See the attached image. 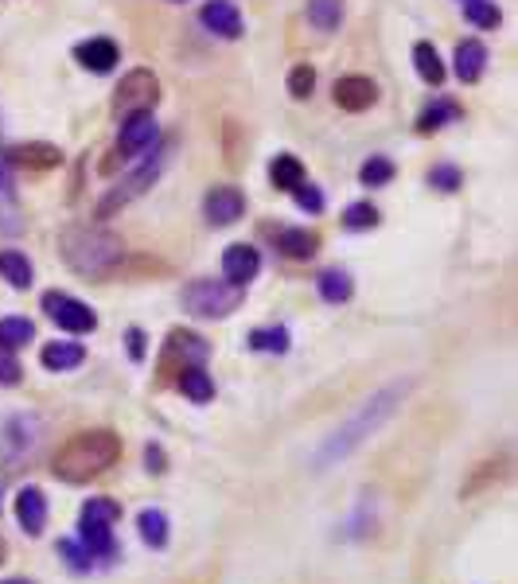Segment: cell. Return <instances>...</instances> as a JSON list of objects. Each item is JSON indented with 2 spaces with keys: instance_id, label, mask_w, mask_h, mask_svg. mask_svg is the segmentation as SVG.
<instances>
[{
  "instance_id": "6da1fadb",
  "label": "cell",
  "mask_w": 518,
  "mask_h": 584,
  "mask_svg": "<svg viewBox=\"0 0 518 584\" xmlns=\"http://www.w3.org/2000/svg\"><path fill=\"white\" fill-rule=\"evenodd\" d=\"M409 386L413 382H394V386H386V390H378L374 398H367V402L359 405L339 429H335L332 437L320 444V452L312 456V464H316V472H328L332 464H339V460H347V456H355L363 444H367L394 413H398V405L406 402Z\"/></svg>"
},
{
  "instance_id": "7a4b0ae2",
  "label": "cell",
  "mask_w": 518,
  "mask_h": 584,
  "mask_svg": "<svg viewBox=\"0 0 518 584\" xmlns=\"http://www.w3.org/2000/svg\"><path fill=\"white\" fill-rule=\"evenodd\" d=\"M121 460V437L113 429H82L59 444L51 456V472L63 483H90Z\"/></svg>"
},
{
  "instance_id": "3957f363",
  "label": "cell",
  "mask_w": 518,
  "mask_h": 584,
  "mask_svg": "<svg viewBox=\"0 0 518 584\" xmlns=\"http://www.w3.org/2000/svg\"><path fill=\"white\" fill-rule=\"evenodd\" d=\"M59 250H63V261L78 277H94V281L110 277L113 269L121 265V257H125L121 238L102 230V226H67L59 234Z\"/></svg>"
},
{
  "instance_id": "277c9868",
  "label": "cell",
  "mask_w": 518,
  "mask_h": 584,
  "mask_svg": "<svg viewBox=\"0 0 518 584\" xmlns=\"http://www.w3.org/2000/svg\"><path fill=\"white\" fill-rule=\"evenodd\" d=\"M246 289L242 285H230V281H211V277H199L184 289V308L191 316H203V320H222L230 312H238Z\"/></svg>"
},
{
  "instance_id": "5b68a950",
  "label": "cell",
  "mask_w": 518,
  "mask_h": 584,
  "mask_svg": "<svg viewBox=\"0 0 518 584\" xmlns=\"http://www.w3.org/2000/svg\"><path fill=\"white\" fill-rule=\"evenodd\" d=\"M43 312L59 324L63 331H74V335H86V331L98 328V316L90 304L74 300L67 292H43Z\"/></svg>"
},
{
  "instance_id": "8992f818",
  "label": "cell",
  "mask_w": 518,
  "mask_h": 584,
  "mask_svg": "<svg viewBox=\"0 0 518 584\" xmlns=\"http://www.w3.org/2000/svg\"><path fill=\"white\" fill-rule=\"evenodd\" d=\"M156 98H160V82H156V74L152 71H129L121 78V86H117V98H113V106L117 113H137V110H152L156 106Z\"/></svg>"
},
{
  "instance_id": "52a82bcc",
  "label": "cell",
  "mask_w": 518,
  "mask_h": 584,
  "mask_svg": "<svg viewBox=\"0 0 518 584\" xmlns=\"http://www.w3.org/2000/svg\"><path fill=\"white\" fill-rule=\"evenodd\" d=\"M39 444V421L36 417H12L0 433V456L8 464H20L24 456H32V448Z\"/></svg>"
},
{
  "instance_id": "ba28073f",
  "label": "cell",
  "mask_w": 518,
  "mask_h": 584,
  "mask_svg": "<svg viewBox=\"0 0 518 584\" xmlns=\"http://www.w3.org/2000/svg\"><path fill=\"white\" fill-rule=\"evenodd\" d=\"M16 522H20V530L28 538H39L47 530V495H43V487L28 483V487L16 491Z\"/></svg>"
},
{
  "instance_id": "9c48e42d",
  "label": "cell",
  "mask_w": 518,
  "mask_h": 584,
  "mask_svg": "<svg viewBox=\"0 0 518 584\" xmlns=\"http://www.w3.org/2000/svg\"><path fill=\"white\" fill-rule=\"evenodd\" d=\"M156 137H160V125H156L152 110L129 113V117H125V125H121V141H117V152H125V156H133V152H145V148L156 145Z\"/></svg>"
},
{
  "instance_id": "30bf717a",
  "label": "cell",
  "mask_w": 518,
  "mask_h": 584,
  "mask_svg": "<svg viewBox=\"0 0 518 584\" xmlns=\"http://www.w3.org/2000/svg\"><path fill=\"white\" fill-rule=\"evenodd\" d=\"M203 215L211 226H230L246 215V199L238 187H211L207 199H203Z\"/></svg>"
},
{
  "instance_id": "8fae6325",
  "label": "cell",
  "mask_w": 518,
  "mask_h": 584,
  "mask_svg": "<svg viewBox=\"0 0 518 584\" xmlns=\"http://www.w3.org/2000/svg\"><path fill=\"white\" fill-rule=\"evenodd\" d=\"M160 168H164V156H156V160H152V164H145V168H141L137 176H129V180L121 183L117 191H110V195L102 199V207H98V215H102V219H110V215H113V211H117V207H125V203H133V199H137V195L145 191L148 183H152V180H156V176H160Z\"/></svg>"
},
{
  "instance_id": "7c38bea8",
  "label": "cell",
  "mask_w": 518,
  "mask_h": 584,
  "mask_svg": "<svg viewBox=\"0 0 518 584\" xmlns=\"http://www.w3.org/2000/svg\"><path fill=\"white\" fill-rule=\"evenodd\" d=\"M335 102H339V110L363 113L378 102V86L370 78H363V74H347V78L335 82Z\"/></svg>"
},
{
  "instance_id": "4fadbf2b",
  "label": "cell",
  "mask_w": 518,
  "mask_h": 584,
  "mask_svg": "<svg viewBox=\"0 0 518 584\" xmlns=\"http://www.w3.org/2000/svg\"><path fill=\"white\" fill-rule=\"evenodd\" d=\"M78 542L90 549L98 561H117L121 557V546L113 538L110 522H94V518H78Z\"/></svg>"
},
{
  "instance_id": "5bb4252c",
  "label": "cell",
  "mask_w": 518,
  "mask_h": 584,
  "mask_svg": "<svg viewBox=\"0 0 518 584\" xmlns=\"http://www.w3.org/2000/svg\"><path fill=\"white\" fill-rule=\"evenodd\" d=\"M258 269H261V257H258V250L254 246H230L226 254H222V277L230 281V285H250L254 277H258Z\"/></svg>"
},
{
  "instance_id": "9a60e30c",
  "label": "cell",
  "mask_w": 518,
  "mask_h": 584,
  "mask_svg": "<svg viewBox=\"0 0 518 584\" xmlns=\"http://www.w3.org/2000/svg\"><path fill=\"white\" fill-rule=\"evenodd\" d=\"M199 20H203L207 32H215V36H222V39L242 36V16H238V8H234L230 0H211V4H203Z\"/></svg>"
},
{
  "instance_id": "2e32d148",
  "label": "cell",
  "mask_w": 518,
  "mask_h": 584,
  "mask_svg": "<svg viewBox=\"0 0 518 584\" xmlns=\"http://www.w3.org/2000/svg\"><path fill=\"white\" fill-rule=\"evenodd\" d=\"M39 363L47 366L51 374H67L74 366L86 363V347L82 343H71V339H55V343H43V351H39Z\"/></svg>"
},
{
  "instance_id": "e0dca14e",
  "label": "cell",
  "mask_w": 518,
  "mask_h": 584,
  "mask_svg": "<svg viewBox=\"0 0 518 584\" xmlns=\"http://www.w3.org/2000/svg\"><path fill=\"white\" fill-rule=\"evenodd\" d=\"M74 59L94 74H110L113 63H117V43L113 39H86L74 47Z\"/></svg>"
},
{
  "instance_id": "ac0fdd59",
  "label": "cell",
  "mask_w": 518,
  "mask_h": 584,
  "mask_svg": "<svg viewBox=\"0 0 518 584\" xmlns=\"http://www.w3.org/2000/svg\"><path fill=\"white\" fill-rule=\"evenodd\" d=\"M168 359H184L191 366H203L211 359V343L195 331H172L168 335Z\"/></svg>"
},
{
  "instance_id": "d6986e66",
  "label": "cell",
  "mask_w": 518,
  "mask_h": 584,
  "mask_svg": "<svg viewBox=\"0 0 518 584\" xmlns=\"http://www.w3.org/2000/svg\"><path fill=\"white\" fill-rule=\"evenodd\" d=\"M8 160L20 164V168H59L63 164V152L55 145L36 141V145H12L8 148Z\"/></svg>"
},
{
  "instance_id": "ffe728a7",
  "label": "cell",
  "mask_w": 518,
  "mask_h": 584,
  "mask_svg": "<svg viewBox=\"0 0 518 584\" xmlns=\"http://www.w3.org/2000/svg\"><path fill=\"white\" fill-rule=\"evenodd\" d=\"M137 530H141V542L148 549H168V530H172V522H168V514L160 511V507H145V511L137 514Z\"/></svg>"
},
{
  "instance_id": "44dd1931",
  "label": "cell",
  "mask_w": 518,
  "mask_h": 584,
  "mask_svg": "<svg viewBox=\"0 0 518 584\" xmlns=\"http://www.w3.org/2000/svg\"><path fill=\"white\" fill-rule=\"evenodd\" d=\"M483 67H487V47L480 39H464L456 47V78L460 82H480Z\"/></svg>"
},
{
  "instance_id": "7402d4cb",
  "label": "cell",
  "mask_w": 518,
  "mask_h": 584,
  "mask_svg": "<svg viewBox=\"0 0 518 584\" xmlns=\"http://www.w3.org/2000/svg\"><path fill=\"white\" fill-rule=\"evenodd\" d=\"M277 250L285 257H293V261H308V257L320 250V234H316V230H304V226L285 230V234L277 238Z\"/></svg>"
},
{
  "instance_id": "603a6c76",
  "label": "cell",
  "mask_w": 518,
  "mask_h": 584,
  "mask_svg": "<svg viewBox=\"0 0 518 584\" xmlns=\"http://www.w3.org/2000/svg\"><path fill=\"white\" fill-rule=\"evenodd\" d=\"M180 390H184V398H191L195 405H207L215 398V378H211L203 366H187V370H180Z\"/></svg>"
},
{
  "instance_id": "cb8c5ba5",
  "label": "cell",
  "mask_w": 518,
  "mask_h": 584,
  "mask_svg": "<svg viewBox=\"0 0 518 584\" xmlns=\"http://www.w3.org/2000/svg\"><path fill=\"white\" fill-rule=\"evenodd\" d=\"M289 343H293V335H289V328H281V324L277 328H254L250 339H246V347L261 351V355H285Z\"/></svg>"
},
{
  "instance_id": "d4e9b609",
  "label": "cell",
  "mask_w": 518,
  "mask_h": 584,
  "mask_svg": "<svg viewBox=\"0 0 518 584\" xmlns=\"http://www.w3.org/2000/svg\"><path fill=\"white\" fill-rule=\"evenodd\" d=\"M316 289H320V296H324L328 304H347L351 292H355V285H351V273H343V269H324V273L316 277Z\"/></svg>"
},
{
  "instance_id": "484cf974",
  "label": "cell",
  "mask_w": 518,
  "mask_h": 584,
  "mask_svg": "<svg viewBox=\"0 0 518 584\" xmlns=\"http://www.w3.org/2000/svg\"><path fill=\"white\" fill-rule=\"evenodd\" d=\"M59 557L67 561V569H71L74 577H90V573L98 569V557L82 546L78 538H63V542H59Z\"/></svg>"
},
{
  "instance_id": "4316f807",
  "label": "cell",
  "mask_w": 518,
  "mask_h": 584,
  "mask_svg": "<svg viewBox=\"0 0 518 584\" xmlns=\"http://www.w3.org/2000/svg\"><path fill=\"white\" fill-rule=\"evenodd\" d=\"M36 339V324L24 320V316H4L0 320V347L4 351H16V347H28Z\"/></svg>"
},
{
  "instance_id": "83f0119b",
  "label": "cell",
  "mask_w": 518,
  "mask_h": 584,
  "mask_svg": "<svg viewBox=\"0 0 518 584\" xmlns=\"http://www.w3.org/2000/svg\"><path fill=\"white\" fill-rule=\"evenodd\" d=\"M413 67H417V74H421L429 86H441L444 82V63L433 43H417V47H413Z\"/></svg>"
},
{
  "instance_id": "f1b7e54d",
  "label": "cell",
  "mask_w": 518,
  "mask_h": 584,
  "mask_svg": "<svg viewBox=\"0 0 518 584\" xmlns=\"http://www.w3.org/2000/svg\"><path fill=\"white\" fill-rule=\"evenodd\" d=\"M0 273H4V281L12 289H28L32 285V261L24 254H16V250H4L0 254Z\"/></svg>"
},
{
  "instance_id": "f546056e",
  "label": "cell",
  "mask_w": 518,
  "mask_h": 584,
  "mask_svg": "<svg viewBox=\"0 0 518 584\" xmlns=\"http://www.w3.org/2000/svg\"><path fill=\"white\" fill-rule=\"evenodd\" d=\"M308 20L320 32H335L343 20V0H308Z\"/></svg>"
},
{
  "instance_id": "4dcf8cb0",
  "label": "cell",
  "mask_w": 518,
  "mask_h": 584,
  "mask_svg": "<svg viewBox=\"0 0 518 584\" xmlns=\"http://www.w3.org/2000/svg\"><path fill=\"white\" fill-rule=\"evenodd\" d=\"M269 176H273V183L281 187V191H293L296 183H304V164L296 160V156H277L273 160V168H269Z\"/></svg>"
},
{
  "instance_id": "1f68e13d",
  "label": "cell",
  "mask_w": 518,
  "mask_h": 584,
  "mask_svg": "<svg viewBox=\"0 0 518 584\" xmlns=\"http://www.w3.org/2000/svg\"><path fill=\"white\" fill-rule=\"evenodd\" d=\"M78 518H94V522H110V526H117V522H121V503L110 499V495H94V499L82 503Z\"/></svg>"
},
{
  "instance_id": "d6a6232c",
  "label": "cell",
  "mask_w": 518,
  "mask_h": 584,
  "mask_svg": "<svg viewBox=\"0 0 518 584\" xmlns=\"http://www.w3.org/2000/svg\"><path fill=\"white\" fill-rule=\"evenodd\" d=\"M456 117H460L456 102H437V106H429V110L417 117V133H433V129H441L444 121H456Z\"/></svg>"
},
{
  "instance_id": "836d02e7",
  "label": "cell",
  "mask_w": 518,
  "mask_h": 584,
  "mask_svg": "<svg viewBox=\"0 0 518 584\" xmlns=\"http://www.w3.org/2000/svg\"><path fill=\"white\" fill-rule=\"evenodd\" d=\"M464 12H468V20H472L476 28H487V32H495L499 20H503V12H499L491 0H464Z\"/></svg>"
},
{
  "instance_id": "e575fe53",
  "label": "cell",
  "mask_w": 518,
  "mask_h": 584,
  "mask_svg": "<svg viewBox=\"0 0 518 584\" xmlns=\"http://www.w3.org/2000/svg\"><path fill=\"white\" fill-rule=\"evenodd\" d=\"M359 180L367 183V187H382V183L394 180V164L386 156H370L367 164L359 168Z\"/></svg>"
},
{
  "instance_id": "d590c367",
  "label": "cell",
  "mask_w": 518,
  "mask_h": 584,
  "mask_svg": "<svg viewBox=\"0 0 518 584\" xmlns=\"http://www.w3.org/2000/svg\"><path fill=\"white\" fill-rule=\"evenodd\" d=\"M343 226L347 230H374L378 226V211L370 203H351L347 215H343Z\"/></svg>"
},
{
  "instance_id": "8d00e7d4",
  "label": "cell",
  "mask_w": 518,
  "mask_h": 584,
  "mask_svg": "<svg viewBox=\"0 0 518 584\" xmlns=\"http://www.w3.org/2000/svg\"><path fill=\"white\" fill-rule=\"evenodd\" d=\"M312 90H316V71L312 67H293V74H289V94L304 102Z\"/></svg>"
},
{
  "instance_id": "74e56055",
  "label": "cell",
  "mask_w": 518,
  "mask_h": 584,
  "mask_svg": "<svg viewBox=\"0 0 518 584\" xmlns=\"http://www.w3.org/2000/svg\"><path fill=\"white\" fill-rule=\"evenodd\" d=\"M293 195H296V207H300V211H312V215L324 211V195H320L312 183H296Z\"/></svg>"
},
{
  "instance_id": "f35d334b",
  "label": "cell",
  "mask_w": 518,
  "mask_h": 584,
  "mask_svg": "<svg viewBox=\"0 0 518 584\" xmlns=\"http://www.w3.org/2000/svg\"><path fill=\"white\" fill-rule=\"evenodd\" d=\"M20 374H24V366L16 363V355L0 347V386H16V382H20Z\"/></svg>"
},
{
  "instance_id": "ab89813d",
  "label": "cell",
  "mask_w": 518,
  "mask_h": 584,
  "mask_svg": "<svg viewBox=\"0 0 518 584\" xmlns=\"http://www.w3.org/2000/svg\"><path fill=\"white\" fill-rule=\"evenodd\" d=\"M429 183H433L437 191H456V187H460V172H456L452 164H441V168L429 172Z\"/></svg>"
},
{
  "instance_id": "60d3db41",
  "label": "cell",
  "mask_w": 518,
  "mask_h": 584,
  "mask_svg": "<svg viewBox=\"0 0 518 584\" xmlns=\"http://www.w3.org/2000/svg\"><path fill=\"white\" fill-rule=\"evenodd\" d=\"M125 343H129V359H133V363H145V355H148L145 331H141V328H129V331H125Z\"/></svg>"
},
{
  "instance_id": "b9f144b4",
  "label": "cell",
  "mask_w": 518,
  "mask_h": 584,
  "mask_svg": "<svg viewBox=\"0 0 518 584\" xmlns=\"http://www.w3.org/2000/svg\"><path fill=\"white\" fill-rule=\"evenodd\" d=\"M145 468L148 472H156V475L168 472V456H164V448H160V444H148L145 448Z\"/></svg>"
},
{
  "instance_id": "7bdbcfd3",
  "label": "cell",
  "mask_w": 518,
  "mask_h": 584,
  "mask_svg": "<svg viewBox=\"0 0 518 584\" xmlns=\"http://www.w3.org/2000/svg\"><path fill=\"white\" fill-rule=\"evenodd\" d=\"M4 557H8V546H4V542H0V565H4Z\"/></svg>"
},
{
  "instance_id": "ee69618b",
  "label": "cell",
  "mask_w": 518,
  "mask_h": 584,
  "mask_svg": "<svg viewBox=\"0 0 518 584\" xmlns=\"http://www.w3.org/2000/svg\"><path fill=\"white\" fill-rule=\"evenodd\" d=\"M0 584H32V581H0Z\"/></svg>"
},
{
  "instance_id": "f6af8a7d",
  "label": "cell",
  "mask_w": 518,
  "mask_h": 584,
  "mask_svg": "<svg viewBox=\"0 0 518 584\" xmlns=\"http://www.w3.org/2000/svg\"><path fill=\"white\" fill-rule=\"evenodd\" d=\"M0 187H4V172H0Z\"/></svg>"
},
{
  "instance_id": "bcb514c9",
  "label": "cell",
  "mask_w": 518,
  "mask_h": 584,
  "mask_svg": "<svg viewBox=\"0 0 518 584\" xmlns=\"http://www.w3.org/2000/svg\"><path fill=\"white\" fill-rule=\"evenodd\" d=\"M0 507H4V503H0Z\"/></svg>"
}]
</instances>
